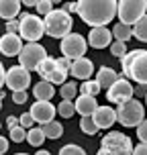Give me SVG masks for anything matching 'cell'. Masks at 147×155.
Masks as SVG:
<instances>
[{"mask_svg": "<svg viewBox=\"0 0 147 155\" xmlns=\"http://www.w3.org/2000/svg\"><path fill=\"white\" fill-rule=\"evenodd\" d=\"M110 41H112V35H110V31L106 27H96V29H92L90 35H88V39H86V43L90 47H94V49H104V47L110 45Z\"/></svg>", "mask_w": 147, "mask_h": 155, "instance_id": "obj_14", "label": "cell"}, {"mask_svg": "<svg viewBox=\"0 0 147 155\" xmlns=\"http://www.w3.org/2000/svg\"><path fill=\"white\" fill-rule=\"evenodd\" d=\"M2 98H6V92H4V90H0V100H2Z\"/></svg>", "mask_w": 147, "mask_h": 155, "instance_id": "obj_49", "label": "cell"}, {"mask_svg": "<svg viewBox=\"0 0 147 155\" xmlns=\"http://www.w3.org/2000/svg\"><path fill=\"white\" fill-rule=\"evenodd\" d=\"M65 78H68V71H63V70H59V68H57V70H53L51 71V74H47L45 78H43V82H47V84H59L62 86L63 82H65Z\"/></svg>", "mask_w": 147, "mask_h": 155, "instance_id": "obj_26", "label": "cell"}, {"mask_svg": "<svg viewBox=\"0 0 147 155\" xmlns=\"http://www.w3.org/2000/svg\"><path fill=\"white\" fill-rule=\"evenodd\" d=\"M115 112H116V123H121L123 127H137L141 120H145V108L135 98L119 104V108Z\"/></svg>", "mask_w": 147, "mask_h": 155, "instance_id": "obj_4", "label": "cell"}, {"mask_svg": "<svg viewBox=\"0 0 147 155\" xmlns=\"http://www.w3.org/2000/svg\"><path fill=\"white\" fill-rule=\"evenodd\" d=\"M35 8H37L39 15L47 16L49 12H51V10H53V2H51V0H39L37 4H35Z\"/></svg>", "mask_w": 147, "mask_h": 155, "instance_id": "obj_33", "label": "cell"}, {"mask_svg": "<svg viewBox=\"0 0 147 155\" xmlns=\"http://www.w3.org/2000/svg\"><path fill=\"white\" fill-rule=\"evenodd\" d=\"M145 10H147L145 0H121V2H116V16L121 18V25H127V27H131L139 18H143Z\"/></svg>", "mask_w": 147, "mask_h": 155, "instance_id": "obj_5", "label": "cell"}, {"mask_svg": "<svg viewBox=\"0 0 147 155\" xmlns=\"http://www.w3.org/2000/svg\"><path fill=\"white\" fill-rule=\"evenodd\" d=\"M43 35H45L43 21L35 15L23 12L21 18H18V37L25 39V41H29V43H37V41H41Z\"/></svg>", "mask_w": 147, "mask_h": 155, "instance_id": "obj_6", "label": "cell"}, {"mask_svg": "<svg viewBox=\"0 0 147 155\" xmlns=\"http://www.w3.org/2000/svg\"><path fill=\"white\" fill-rule=\"evenodd\" d=\"M123 65V78L135 80L139 86H145L147 82V51L145 49H133L121 57Z\"/></svg>", "mask_w": 147, "mask_h": 155, "instance_id": "obj_2", "label": "cell"}, {"mask_svg": "<svg viewBox=\"0 0 147 155\" xmlns=\"http://www.w3.org/2000/svg\"><path fill=\"white\" fill-rule=\"evenodd\" d=\"M55 112H57V108H55L51 102H45V100H37L35 104L31 106V110H29V114L33 116V120L35 123H51L55 118Z\"/></svg>", "mask_w": 147, "mask_h": 155, "instance_id": "obj_12", "label": "cell"}, {"mask_svg": "<svg viewBox=\"0 0 147 155\" xmlns=\"http://www.w3.org/2000/svg\"><path fill=\"white\" fill-rule=\"evenodd\" d=\"M110 35H112L116 41H121V43H127V41L133 37V35H131V27H127V25H121V23L115 25V29L110 31Z\"/></svg>", "mask_w": 147, "mask_h": 155, "instance_id": "obj_23", "label": "cell"}, {"mask_svg": "<svg viewBox=\"0 0 147 155\" xmlns=\"http://www.w3.org/2000/svg\"><path fill=\"white\" fill-rule=\"evenodd\" d=\"M59 94H62L63 100H74V98L78 96V86L74 84V82H63Z\"/></svg>", "mask_w": 147, "mask_h": 155, "instance_id": "obj_27", "label": "cell"}, {"mask_svg": "<svg viewBox=\"0 0 147 155\" xmlns=\"http://www.w3.org/2000/svg\"><path fill=\"white\" fill-rule=\"evenodd\" d=\"M16 155H29V153H16Z\"/></svg>", "mask_w": 147, "mask_h": 155, "instance_id": "obj_50", "label": "cell"}, {"mask_svg": "<svg viewBox=\"0 0 147 155\" xmlns=\"http://www.w3.org/2000/svg\"><path fill=\"white\" fill-rule=\"evenodd\" d=\"M109 47H110V53L115 55V57H119V59H121V57L127 53V43H121V41H112Z\"/></svg>", "mask_w": 147, "mask_h": 155, "instance_id": "obj_32", "label": "cell"}, {"mask_svg": "<svg viewBox=\"0 0 147 155\" xmlns=\"http://www.w3.org/2000/svg\"><path fill=\"white\" fill-rule=\"evenodd\" d=\"M21 49H23V41L18 35H4V37H0V53L6 55V57H15V55L21 53Z\"/></svg>", "mask_w": 147, "mask_h": 155, "instance_id": "obj_16", "label": "cell"}, {"mask_svg": "<svg viewBox=\"0 0 147 155\" xmlns=\"http://www.w3.org/2000/svg\"><path fill=\"white\" fill-rule=\"evenodd\" d=\"M33 123H35V120H33V116L29 114V112H25V114L18 118V127H23L25 131H29V129L33 127Z\"/></svg>", "mask_w": 147, "mask_h": 155, "instance_id": "obj_35", "label": "cell"}, {"mask_svg": "<svg viewBox=\"0 0 147 155\" xmlns=\"http://www.w3.org/2000/svg\"><path fill=\"white\" fill-rule=\"evenodd\" d=\"M96 155H116V153H112V151H109V149H102L100 147V151H98Z\"/></svg>", "mask_w": 147, "mask_h": 155, "instance_id": "obj_45", "label": "cell"}, {"mask_svg": "<svg viewBox=\"0 0 147 155\" xmlns=\"http://www.w3.org/2000/svg\"><path fill=\"white\" fill-rule=\"evenodd\" d=\"M131 35H133V37H137L139 41H147V16L139 18L137 23L133 25Z\"/></svg>", "mask_w": 147, "mask_h": 155, "instance_id": "obj_25", "label": "cell"}, {"mask_svg": "<svg viewBox=\"0 0 147 155\" xmlns=\"http://www.w3.org/2000/svg\"><path fill=\"white\" fill-rule=\"evenodd\" d=\"M131 155H147V145L145 143H139L137 147H133Z\"/></svg>", "mask_w": 147, "mask_h": 155, "instance_id": "obj_40", "label": "cell"}, {"mask_svg": "<svg viewBox=\"0 0 147 155\" xmlns=\"http://www.w3.org/2000/svg\"><path fill=\"white\" fill-rule=\"evenodd\" d=\"M21 15V2L18 0H0V18L12 21Z\"/></svg>", "mask_w": 147, "mask_h": 155, "instance_id": "obj_19", "label": "cell"}, {"mask_svg": "<svg viewBox=\"0 0 147 155\" xmlns=\"http://www.w3.org/2000/svg\"><path fill=\"white\" fill-rule=\"evenodd\" d=\"M119 76H121V74H116L112 68L102 65L100 70H98V74H96V80H94V82L98 84V88H100V90H109L110 86L119 80Z\"/></svg>", "mask_w": 147, "mask_h": 155, "instance_id": "obj_18", "label": "cell"}, {"mask_svg": "<svg viewBox=\"0 0 147 155\" xmlns=\"http://www.w3.org/2000/svg\"><path fill=\"white\" fill-rule=\"evenodd\" d=\"M133 94H135V90H133L131 82L125 80L123 76H119V80L106 90V100L112 102V104H123V102L131 100Z\"/></svg>", "mask_w": 147, "mask_h": 155, "instance_id": "obj_10", "label": "cell"}, {"mask_svg": "<svg viewBox=\"0 0 147 155\" xmlns=\"http://www.w3.org/2000/svg\"><path fill=\"white\" fill-rule=\"evenodd\" d=\"M6 124H8V129H15V127H18V118L16 116H8Z\"/></svg>", "mask_w": 147, "mask_h": 155, "instance_id": "obj_43", "label": "cell"}, {"mask_svg": "<svg viewBox=\"0 0 147 155\" xmlns=\"http://www.w3.org/2000/svg\"><path fill=\"white\" fill-rule=\"evenodd\" d=\"M27 141H29V145H33V147H41V143L45 141V135H43V131H41V127H31L29 131H27Z\"/></svg>", "mask_w": 147, "mask_h": 155, "instance_id": "obj_24", "label": "cell"}, {"mask_svg": "<svg viewBox=\"0 0 147 155\" xmlns=\"http://www.w3.org/2000/svg\"><path fill=\"white\" fill-rule=\"evenodd\" d=\"M78 92H82V94H88V96H94L96 98V94L100 92V88H98V84L94 82V80H86L84 84L78 88Z\"/></svg>", "mask_w": 147, "mask_h": 155, "instance_id": "obj_30", "label": "cell"}, {"mask_svg": "<svg viewBox=\"0 0 147 155\" xmlns=\"http://www.w3.org/2000/svg\"><path fill=\"white\" fill-rule=\"evenodd\" d=\"M96 106H98L96 98H94V96H88V94H80V96H76V102H74L76 112L82 114V116H92V112L96 110Z\"/></svg>", "mask_w": 147, "mask_h": 155, "instance_id": "obj_17", "label": "cell"}, {"mask_svg": "<svg viewBox=\"0 0 147 155\" xmlns=\"http://www.w3.org/2000/svg\"><path fill=\"white\" fill-rule=\"evenodd\" d=\"M57 112H59L62 118H72L74 112H76V108H74V100H62L59 104H57Z\"/></svg>", "mask_w": 147, "mask_h": 155, "instance_id": "obj_28", "label": "cell"}, {"mask_svg": "<svg viewBox=\"0 0 147 155\" xmlns=\"http://www.w3.org/2000/svg\"><path fill=\"white\" fill-rule=\"evenodd\" d=\"M57 155H86V151L80 145H74V143H70V145H63L62 149H59V153Z\"/></svg>", "mask_w": 147, "mask_h": 155, "instance_id": "obj_31", "label": "cell"}, {"mask_svg": "<svg viewBox=\"0 0 147 155\" xmlns=\"http://www.w3.org/2000/svg\"><path fill=\"white\" fill-rule=\"evenodd\" d=\"M137 137H139L141 143H145V141H147V123H145V120H141V123L137 124Z\"/></svg>", "mask_w": 147, "mask_h": 155, "instance_id": "obj_37", "label": "cell"}, {"mask_svg": "<svg viewBox=\"0 0 147 155\" xmlns=\"http://www.w3.org/2000/svg\"><path fill=\"white\" fill-rule=\"evenodd\" d=\"M62 10H63V12H68V15H70V12H76V2H65Z\"/></svg>", "mask_w": 147, "mask_h": 155, "instance_id": "obj_42", "label": "cell"}, {"mask_svg": "<svg viewBox=\"0 0 147 155\" xmlns=\"http://www.w3.org/2000/svg\"><path fill=\"white\" fill-rule=\"evenodd\" d=\"M27 98H29L27 90H18V92H12V102H15V104H25V102H27Z\"/></svg>", "mask_w": 147, "mask_h": 155, "instance_id": "obj_36", "label": "cell"}, {"mask_svg": "<svg viewBox=\"0 0 147 155\" xmlns=\"http://www.w3.org/2000/svg\"><path fill=\"white\" fill-rule=\"evenodd\" d=\"M41 131H43V135H45V139H59V137L63 135V127H62V123L51 120V123L43 124Z\"/></svg>", "mask_w": 147, "mask_h": 155, "instance_id": "obj_21", "label": "cell"}, {"mask_svg": "<svg viewBox=\"0 0 147 155\" xmlns=\"http://www.w3.org/2000/svg\"><path fill=\"white\" fill-rule=\"evenodd\" d=\"M4 84L12 90V92H18V90H27L31 86V74L21 68V65H15L4 74Z\"/></svg>", "mask_w": 147, "mask_h": 155, "instance_id": "obj_11", "label": "cell"}, {"mask_svg": "<svg viewBox=\"0 0 147 155\" xmlns=\"http://www.w3.org/2000/svg\"><path fill=\"white\" fill-rule=\"evenodd\" d=\"M100 147L109 149V151H112V153H116V155H131L133 143L127 135H123V133H119V131H110L109 135L102 137Z\"/></svg>", "mask_w": 147, "mask_h": 155, "instance_id": "obj_9", "label": "cell"}, {"mask_svg": "<svg viewBox=\"0 0 147 155\" xmlns=\"http://www.w3.org/2000/svg\"><path fill=\"white\" fill-rule=\"evenodd\" d=\"M68 74H72L74 78H78V80H90V76L94 74V63L88 59V57H80V59H74L70 65V71Z\"/></svg>", "mask_w": 147, "mask_h": 155, "instance_id": "obj_15", "label": "cell"}, {"mask_svg": "<svg viewBox=\"0 0 147 155\" xmlns=\"http://www.w3.org/2000/svg\"><path fill=\"white\" fill-rule=\"evenodd\" d=\"M76 12L88 27H104L116 16L115 0H80L76 2Z\"/></svg>", "mask_w": 147, "mask_h": 155, "instance_id": "obj_1", "label": "cell"}, {"mask_svg": "<svg viewBox=\"0 0 147 155\" xmlns=\"http://www.w3.org/2000/svg\"><path fill=\"white\" fill-rule=\"evenodd\" d=\"M4 74H6V70H4V65L0 63V88L4 86Z\"/></svg>", "mask_w": 147, "mask_h": 155, "instance_id": "obj_44", "label": "cell"}, {"mask_svg": "<svg viewBox=\"0 0 147 155\" xmlns=\"http://www.w3.org/2000/svg\"><path fill=\"white\" fill-rule=\"evenodd\" d=\"M0 127H2V123H0Z\"/></svg>", "mask_w": 147, "mask_h": 155, "instance_id": "obj_52", "label": "cell"}, {"mask_svg": "<svg viewBox=\"0 0 147 155\" xmlns=\"http://www.w3.org/2000/svg\"><path fill=\"white\" fill-rule=\"evenodd\" d=\"M35 4H37L35 0H25V6H35Z\"/></svg>", "mask_w": 147, "mask_h": 155, "instance_id": "obj_48", "label": "cell"}, {"mask_svg": "<svg viewBox=\"0 0 147 155\" xmlns=\"http://www.w3.org/2000/svg\"><path fill=\"white\" fill-rule=\"evenodd\" d=\"M10 139L15 141V143H23L27 139V133H25L23 127H15V129H10Z\"/></svg>", "mask_w": 147, "mask_h": 155, "instance_id": "obj_34", "label": "cell"}, {"mask_svg": "<svg viewBox=\"0 0 147 155\" xmlns=\"http://www.w3.org/2000/svg\"><path fill=\"white\" fill-rule=\"evenodd\" d=\"M35 155H51V153H49L47 149H39V151H37V153H35Z\"/></svg>", "mask_w": 147, "mask_h": 155, "instance_id": "obj_46", "label": "cell"}, {"mask_svg": "<svg viewBox=\"0 0 147 155\" xmlns=\"http://www.w3.org/2000/svg\"><path fill=\"white\" fill-rule=\"evenodd\" d=\"M33 94H35V98L37 100H45V102H49L51 98H53V94H55V90H53V86L51 84H47V82H39V84H35V88H33Z\"/></svg>", "mask_w": 147, "mask_h": 155, "instance_id": "obj_20", "label": "cell"}, {"mask_svg": "<svg viewBox=\"0 0 147 155\" xmlns=\"http://www.w3.org/2000/svg\"><path fill=\"white\" fill-rule=\"evenodd\" d=\"M139 96H145V86H139V90H137Z\"/></svg>", "mask_w": 147, "mask_h": 155, "instance_id": "obj_47", "label": "cell"}, {"mask_svg": "<svg viewBox=\"0 0 147 155\" xmlns=\"http://www.w3.org/2000/svg\"><path fill=\"white\" fill-rule=\"evenodd\" d=\"M4 27H6V33H8V35H18V21H16V18L8 21Z\"/></svg>", "mask_w": 147, "mask_h": 155, "instance_id": "obj_38", "label": "cell"}, {"mask_svg": "<svg viewBox=\"0 0 147 155\" xmlns=\"http://www.w3.org/2000/svg\"><path fill=\"white\" fill-rule=\"evenodd\" d=\"M72 25H74L72 16L68 12H63L62 8H57V10H51L45 16L43 29H45V35H49L51 39H63L65 35L72 33Z\"/></svg>", "mask_w": 147, "mask_h": 155, "instance_id": "obj_3", "label": "cell"}, {"mask_svg": "<svg viewBox=\"0 0 147 155\" xmlns=\"http://www.w3.org/2000/svg\"><path fill=\"white\" fill-rule=\"evenodd\" d=\"M47 57V51L43 45L39 43H27L23 45L21 53H18V61H21V68H25L27 71H35L37 65Z\"/></svg>", "mask_w": 147, "mask_h": 155, "instance_id": "obj_8", "label": "cell"}, {"mask_svg": "<svg viewBox=\"0 0 147 155\" xmlns=\"http://www.w3.org/2000/svg\"><path fill=\"white\" fill-rule=\"evenodd\" d=\"M59 49H62V53L65 59H80V57H84L86 49H88V43H86V39L80 35V33H70V35H65L62 39V43H59Z\"/></svg>", "mask_w": 147, "mask_h": 155, "instance_id": "obj_7", "label": "cell"}, {"mask_svg": "<svg viewBox=\"0 0 147 155\" xmlns=\"http://www.w3.org/2000/svg\"><path fill=\"white\" fill-rule=\"evenodd\" d=\"M53 70H57V61H55V57H49V55H47L45 59L37 65V70H35V71H37L39 76H41V80H43L47 74H51Z\"/></svg>", "mask_w": 147, "mask_h": 155, "instance_id": "obj_22", "label": "cell"}, {"mask_svg": "<svg viewBox=\"0 0 147 155\" xmlns=\"http://www.w3.org/2000/svg\"><path fill=\"white\" fill-rule=\"evenodd\" d=\"M92 120L98 129H109L116 123V112L110 106H96V110L92 112Z\"/></svg>", "mask_w": 147, "mask_h": 155, "instance_id": "obj_13", "label": "cell"}, {"mask_svg": "<svg viewBox=\"0 0 147 155\" xmlns=\"http://www.w3.org/2000/svg\"><path fill=\"white\" fill-rule=\"evenodd\" d=\"M0 108H2V100H0Z\"/></svg>", "mask_w": 147, "mask_h": 155, "instance_id": "obj_51", "label": "cell"}, {"mask_svg": "<svg viewBox=\"0 0 147 155\" xmlns=\"http://www.w3.org/2000/svg\"><path fill=\"white\" fill-rule=\"evenodd\" d=\"M80 129H82L86 135H96V133L100 131V129L94 124L92 116H82V120H80Z\"/></svg>", "mask_w": 147, "mask_h": 155, "instance_id": "obj_29", "label": "cell"}, {"mask_svg": "<svg viewBox=\"0 0 147 155\" xmlns=\"http://www.w3.org/2000/svg\"><path fill=\"white\" fill-rule=\"evenodd\" d=\"M55 61H57V68H59V70L70 71V65H72L70 59H65V57H59V59H55Z\"/></svg>", "mask_w": 147, "mask_h": 155, "instance_id": "obj_39", "label": "cell"}, {"mask_svg": "<svg viewBox=\"0 0 147 155\" xmlns=\"http://www.w3.org/2000/svg\"><path fill=\"white\" fill-rule=\"evenodd\" d=\"M6 151H8V139L0 135V155H4Z\"/></svg>", "mask_w": 147, "mask_h": 155, "instance_id": "obj_41", "label": "cell"}]
</instances>
